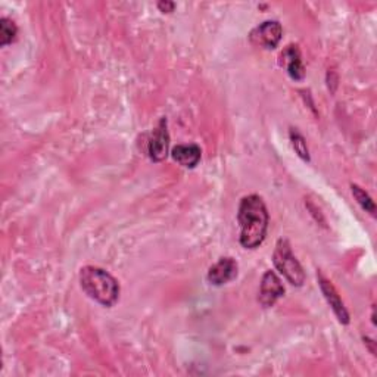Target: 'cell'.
I'll list each match as a JSON object with an SVG mask.
<instances>
[{"instance_id": "9c48e42d", "label": "cell", "mask_w": 377, "mask_h": 377, "mask_svg": "<svg viewBox=\"0 0 377 377\" xmlns=\"http://www.w3.org/2000/svg\"><path fill=\"white\" fill-rule=\"evenodd\" d=\"M280 65L285 66L288 74L293 80H302L305 77V68L301 59V54L296 46H288L280 55Z\"/></svg>"}, {"instance_id": "ba28073f", "label": "cell", "mask_w": 377, "mask_h": 377, "mask_svg": "<svg viewBox=\"0 0 377 377\" xmlns=\"http://www.w3.org/2000/svg\"><path fill=\"white\" fill-rule=\"evenodd\" d=\"M318 285H320V289H321L326 301L328 302L330 306H332V310H333L335 316L338 317V320L342 324H348L349 323V314H348V311L345 308V305H343L341 296L338 295L335 286L327 278H324L321 274H318Z\"/></svg>"}, {"instance_id": "8992f818", "label": "cell", "mask_w": 377, "mask_h": 377, "mask_svg": "<svg viewBox=\"0 0 377 377\" xmlns=\"http://www.w3.org/2000/svg\"><path fill=\"white\" fill-rule=\"evenodd\" d=\"M238 276V263L233 258H220L208 271V281L214 286H223Z\"/></svg>"}, {"instance_id": "52a82bcc", "label": "cell", "mask_w": 377, "mask_h": 377, "mask_svg": "<svg viewBox=\"0 0 377 377\" xmlns=\"http://www.w3.org/2000/svg\"><path fill=\"white\" fill-rule=\"evenodd\" d=\"M283 295H285V288H283L280 278L273 271H267L261 280V286H259V302L268 308Z\"/></svg>"}, {"instance_id": "8fae6325", "label": "cell", "mask_w": 377, "mask_h": 377, "mask_svg": "<svg viewBox=\"0 0 377 377\" xmlns=\"http://www.w3.org/2000/svg\"><path fill=\"white\" fill-rule=\"evenodd\" d=\"M351 188H352L353 198L357 199V202L361 205V208L366 212H368V214H371L374 217L376 216V205H374V201L370 198V195L364 191V188H361L357 184H352Z\"/></svg>"}, {"instance_id": "6da1fadb", "label": "cell", "mask_w": 377, "mask_h": 377, "mask_svg": "<svg viewBox=\"0 0 377 377\" xmlns=\"http://www.w3.org/2000/svg\"><path fill=\"white\" fill-rule=\"evenodd\" d=\"M238 220L241 224V245L245 249H256L267 236L268 212L261 196L249 195L241 201Z\"/></svg>"}, {"instance_id": "3957f363", "label": "cell", "mask_w": 377, "mask_h": 377, "mask_svg": "<svg viewBox=\"0 0 377 377\" xmlns=\"http://www.w3.org/2000/svg\"><path fill=\"white\" fill-rule=\"evenodd\" d=\"M273 263L276 268L280 271V274L285 276V278L291 283V285L298 288L303 285L305 273L296 256L292 253L291 245L286 239H280L277 242L273 255Z\"/></svg>"}, {"instance_id": "7c38bea8", "label": "cell", "mask_w": 377, "mask_h": 377, "mask_svg": "<svg viewBox=\"0 0 377 377\" xmlns=\"http://www.w3.org/2000/svg\"><path fill=\"white\" fill-rule=\"evenodd\" d=\"M16 33H18V29L14 21H11L9 18L0 19V46L11 44L15 40Z\"/></svg>"}, {"instance_id": "277c9868", "label": "cell", "mask_w": 377, "mask_h": 377, "mask_svg": "<svg viewBox=\"0 0 377 377\" xmlns=\"http://www.w3.org/2000/svg\"><path fill=\"white\" fill-rule=\"evenodd\" d=\"M281 26L277 21H266L261 26L255 27L251 34L249 40L253 46L263 47V49H274L281 40Z\"/></svg>"}, {"instance_id": "5b68a950", "label": "cell", "mask_w": 377, "mask_h": 377, "mask_svg": "<svg viewBox=\"0 0 377 377\" xmlns=\"http://www.w3.org/2000/svg\"><path fill=\"white\" fill-rule=\"evenodd\" d=\"M169 146H170V136L167 130V120L162 118L158 127L154 130L148 144V154L151 159L155 162L164 161L169 155Z\"/></svg>"}, {"instance_id": "7a4b0ae2", "label": "cell", "mask_w": 377, "mask_h": 377, "mask_svg": "<svg viewBox=\"0 0 377 377\" xmlns=\"http://www.w3.org/2000/svg\"><path fill=\"white\" fill-rule=\"evenodd\" d=\"M80 285L86 295L104 306H114L120 298V285L105 270L87 266L80 271Z\"/></svg>"}, {"instance_id": "5bb4252c", "label": "cell", "mask_w": 377, "mask_h": 377, "mask_svg": "<svg viewBox=\"0 0 377 377\" xmlns=\"http://www.w3.org/2000/svg\"><path fill=\"white\" fill-rule=\"evenodd\" d=\"M176 5L173 2H167V0H165V2H159L158 4V9L162 12V14H171L174 11Z\"/></svg>"}, {"instance_id": "4fadbf2b", "label": "cell", "mask_w": 377, "mask_h": 377, "mask_svg": "<svg viewBox=\"0 0 377 377\" xmlns=\"http://www.w3.org/2000/svg\"><path fill=\"white\" fill-rule=\"evenodd\" d=\"M291 141H292L295 152L299 155V158H302L303 161H310V152H308V146H306V141L303 136L299 134L295 129L291 130Z\"/></svg>"}, {"instance_id": "30bf717a", "label": "cell", "mask_w": 377, "mask_h": 377, "mask_svg": "<svg viewBox=\"0 0 377 377\" xmlns=\"http://www.w3.org/2000/svg\"><path fill=\"white\" fill-rule=\"evenodd\" d=\"M173 159L184 169H195L201 161V148L198 145H179L171 152Z\"/></svg>"}]
</instances>
